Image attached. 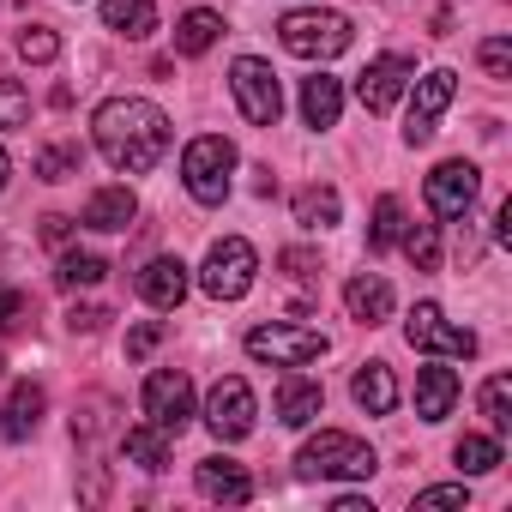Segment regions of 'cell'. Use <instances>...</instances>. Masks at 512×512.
Returning <instances> with one entry per match:
<instances>
[{"label": "cell", "mask_w": 512, "mask_h": 512, "mask_svg": "<svg viewBox=\"0 0 512 512\" xmlns=\"http://www.w3.org/2000/svg\"><path fill=\"white\" fill-rule=\"evenodd\" d=\"M332 350L326 332L314 326H296V320H272V326H253L247 332V356L253 362H272V368H308Z\"/></svg>", "instance_id": "8992f818"}, {"label": "cell", "mask_w": 512, "mask_h": 512, "mask_svg": "<svg viewBox=\"0 0 512 512\" xmlns=\"http://www.w3.org/2000/svg\"><path fill=\"white\" fill-rule=\"evenodd\" d=\"M446 506H452V512H458V506L470 512V488H464V482H440V488H422V494H416V512H446Z\"/></svg>", "instance_id": "e575fe53"}, {"label": "cell", "mask_w": 512, "mask_h": 512, "mask_svg": "<svg viewBox=\"0 0 512 512\" xmlns=\"http://www.w3.org/2000/svg\"><path fill=\"white\" fill-rule=\"evenodd\" d=\"M229 91H235V109H241L253 127H278V115H284V85H278V73H272L260 55H241V61L229 67Z\"/></svg>", "instance_id": "52a82bcc"}, {"label": "cell", "mask_w": 512, "mask_h": 512, "mask_svg": "<svg viewBox=\"0 0 512 512\" xmlns=\"http://www.w3.org/2000/svg\"><path fill=\"white\" fill-rule=\"evenodd\" d=\"M458 97V73L452 67H434L422 79H410V115H404V145H428L434 139V121L446 115V103Z\"/></svg>", "instance_id": "30bf717a"}, {"label": "cell", "mask_w": 512, "mask_h": 512, "mask_svg": "<svg viewBox=\"0 0 512 512\" xmlns=\"http://www.w3.org/2000/svg\"><path fill=\"white\" fill-rule=\"evenodd\" d=\"M332 512H374V506H368L362 494H338V506H332Z\"/></svg>", "instance_id": "60d3db41"}, {"label": "cell", "mask_w": 512, "mask_h": 512, "mask_svg": "<svg viewBox=\"0 0 512 512\" xmlns=\"http://www.w3.org/2000/svg\"><path fill=\"white\" fill-rule=\"evenodd\" d=\"M398 247H404V260H410L416 272H434V266H440V229H434V223H410V229L398 235Z\"/></svg>", "instance_id": "f1b7e54d"}, {"label": "cell", "mask_w": 512, "mask_h": 512, "mask_svg": "<svg viewBox=\"0 0 512 512\" xmlns=\"http://www.w3.org/2000/svg\"><path fill=\"white\" fill-rule=\"evenodd\" d=\"M404 338H410V350H422V356H446V362H470V356H476V332L452 326L440 302H416L410 320H404Z\"/></svg>", "instance_id": "ba28073f"}, {"label": "cell", "mask_w": 512, "mask_h": 512, "mask_svg": "<svg viewBox=\"0 0 512 512\" xmlns=\"http://www.w3.org/2000/svg\"><path fill=\"white\" fill-rule=\"evenodd\" d=\"M31 127V91L19 79H0V133Z\"/></svg>", "instance_id": "1f68e13d"}, {"label": "cell", "mask_w": 512, "mask_h": 512, "mask_svg": "<svg viewBox=\"0 0 512 512\" xmlns=\"http://www.w3.org/2000/svg\"><path fill=\"white\" fill-rule=\"evenodd\" d=\"M37 175L43 181H73L79 175V145H43L37 151Z\"/></svg>", "instance_id": "d6a6232c"}, {"label": "cell", "mask_w": 512, "mask_h": 512, "mask_svg": "<svg viewBox=\"0 0 512 512\" xmlns=\"http://www.w3.org/2000/svg\"><path fill=\"white\" fill-rule=\"evenodd\" d=\"M482 67H488V79H512V43L506 37H488L482 43Z\"/></svg>", "instance_id": "d590c367"}, {"label": "cell", "mask_w": 512, "mask_h": 512, "mask_svg": "<svg viewBox=\"0 0 512 512\" xmlns=\"http://www.w3.org/2000/svg\"><path fill=\"white\" fill-rule=\"evenodd\" d=\"M458 374L446 368V356L440 362H428V368H416V416L422 422H446L452 416V404H458Z\"/></svg>", "instance_id": "9a60e30c"}, {"label": "cell", "mask_w": 512, "mask_h": 512, "mask_svg": "<svg viewBox=\"0 0 512 512\" xmlns=\"http://www.w3.org/2000/svg\"><path fill=\"white\" fill-rule=\"evenodd\" d=\"M145 416L163 428V434H181L199 410H193V380L181 368H157L145 374Z\"/></svg>", "instance_id": "7c38bea8"}, {"label": "cell", "mask_w": 512, "mask_h": 512, "mask_svg": "<svg viewBox=\"0 0 512 512\" xmlns=\"http://www.w3.org/2000/svg\"><path fill=\"white\" fill-rule=\"evenodd\" d=\"M338 115H344V85L326 79V73L302 79V121H308L314 133H326V127H338Z\"/></svg>", "instance_id": "7402d4cb"}, {"label": "cell", "mask_w": 512, "mask_h": 512, "mask_svg": "<svg viewBox=\"0 0 512 512\" xmlns=\"http://www.w3.org/2000/svg\"><path fill=\"white\" fill-rule=\"evenodd\" d=\"M326 416V392H320V380H308V374H284L278 380V422L284 428H314Z\"/></svg>", "instance_id": "5bb4252c"}, {"label": "cell", "mask_w": 512, "mask_h": 512, "mask_svg": "<svg viewBox=\"0 0 512 512\" xmlns=\"http://www.w3.org/2000/svg\"><path fill=\"white\" fill-rule=\"evenodd\" d=\"M452 464H458L464 476H488V470H500V434H464V440L452 446Z\"/></svg>", "instance_id": "4316f807"}, {"label": "cell", "mask_w": 512, "mask_h": 512, "mask_svg": "<svg viewBox=\"0 0 512 512\" xmlns=\"http://www.w3.org/2000/svg\"><path fill=\"white\" fill-rule=\"evenodd\" d=\"M139 217V199H133V187H97L91 199H85V229H97V235H121L127 223Z\"/></svg>", "instance_id": "e0dca14e"}, {"label": "cell", "mask_w": 512, "mask_h": 512, "mask_svg": "<svg viewBox=\"0 0 512 512\" xmlns=\"http://www.w3.org/2000/svg\"><path fill=\"white\" fill-rule=\"evenodd\" d=\"M350 398H356L368 416H392V410H398V380H392V368H386V362H362L356 380H350Z\"/></svg>", "instance_id": "44dd1931"}, {"label": "cell", "mask_w": 512, "mask_h": 512, "mask_svg": "<svg viewBox=\"0 0 512 512\" xmlns=\"http://www.w3.org/2000/svg\"><path fill=\"white\" fill-rule=\"evenodd\" d=\"M338 217H344L338 187H302V193H296V223H302V229H332Z\"/></svg>", "instance_id": "484cf974"}, {"label": "cell", "mask_w": 512, "mask_h": 512, "mask_svg": "<svg viewBox=\"0 0 512 512\" xmlns=\"http://www.w3.org/2000/svg\"><path fill=\"white\" fill-rule=\"evenodd\" d=\"M19 320H25V296L13 284H0V332H13Z\"/></svg>", "instance_id": "74e56055"}, {"label": "cell", "mask_w": 512, "mask_h": 512, "mask_svg": "<svg viewBox=\"0 0 512 512\" xmlns=\"http://www.w3.org/2000/svg\"><path fill=\"white\" fill-rule=\"evenodd\" d=\"M344 308H350L356 326H380V320H392V284L380 272H356L344 284Z\"/></svg>", "instance_id": "ac0fdd59"}, {"label": "cell", "mask_w": 512, "mask_h": 512, "mask_svg": "<svg viewBox=\"0 0 512 512\" xmlns=\"http://www.w3.org/2000/svg\"><path fill=\"white\" fill-rule=\"evenodd\" d=\"M410 79H416V67H410L404 55H380V61H368V73L356 79V97H362L368 115H386V109L410 91Z\"/></svg>", "instance_id": "4fadbf2b"}, {"label": "cell", "mask_w": 512, "mask_h": 512, "mask_svg": "<svg viewBox=\"0 0 512 512\" xmlns=\"http://www.w3.org/2000/svg\"><path fill=\"white\" fill-rule=\"evenodd\" d=\"M398 235H404V205L392 193H380L374 199V223H368V247L386 253V247H398Z\"/></svg>", "instance_id": "f546056e"}, {"label": "cell", "mask_w": 512, "mask_h": 512, "mask_svg": "<svg viewBox=\"0 0 512 512\" xmlns=\"http://www.w3.org/2000/svg\"><path fill=\"white\" fill-rule=\"evenodd\" d=\"M121 458L157 476V470H169V434H163L157 422H139V428H127V434H121Z\"/></svg>", "instance_id": "603a6c76"}, {"label": "cell", "mask_w": 512, "mask_h": 512, "mask_svg": "<svg viewBox=\"0 0 512 512\" xmlns=\"http://www.w3.org/2000/svg\"><path fill=\"white\" fill-rule=\"evenodd\" d=\"M103 25L115 31V37H151L157 31V7L151 0H103Z\"/></svg>", "instance_id": "cb8c5ba5"}, {"label": "cell", "mask_w": 512, "mask_h": 512, "mask_svg": "<svg viewBox=\"0 0 512 512\" xmlns=\"http://www.w3.org/2000/svg\"><path fill=\"white\" fill-rule=\"evenodd\" d=\"M7 175H13V157H7V145H0V187H7Z\"/></svg>", "instance_id": "b9f144b4"}, {"label": "cell", "mask_w": 512, "mask_h": 512, "mask_svg": "<svg viewBox=\"0 0 512 512\" xmlns=\"http://www.w3.org/2000/svg\"><path fill=\"white\" fill-rule=\"evenodd\" d=\"M43 410H49L43 386H37V380H19V386L7 392V410H0V434H7V440H31L37 422H43Z\"/></svg>", "instance_id": "ffe728a7"}, {"label": "cell", "mask_w": 512, "mask_h": 512, "mask_svg": "<svg viewBox=\"0 0 512 512\" xmlns=\"http://www.w3.org/2000/svg\"><path fill=\"white\" fill-rule=\"evenodd\" d=\"M103 320H109L103 308H73V314H67V326H73V332H103Z\"/></svg>", "instance_id": "f35d334b"}, {"label": "cell", "mask_w": 512, "mask_h": 512, "mask_svg": "<svg viewBox=\"0 0 512 512\" xmlns=\"http://www.w3.org/2000/svg\"><path fill=\"white\" fill-rule=\"evenodd\" d=\"M235 145L223 139V133H199V139H187V151H181V181H187V193L199 199V205H223L229 199V187H235Z\"/></svg>", "instance_id": "3957f363"}, {"label": "cell", "mask_w": 512, "mask_h": 512, "mask_svg": "<svg viewBox=\"0 0 512 512\" xmlns=\"http://www.w3.org/2000/svg\"><path fill=\"white\" fill-rule=\"evenodd\" d=\"M157 344H163V320H145V326H133V332H127V356H133V362H139V356H151Z\"/></svg>", "instance_id": "8d00e7d4"}, {"label": "cell", "mask_w": 512, "mask_h": 512, "mask_svg": "<svg viewBox=\"0 0 512 512\" xmlns=\"http://www.w3.org/2000/svg\"><path fill=\"white\" fill-rule=\"evenodd\" d=\"M380 470L374 446L344 434V428H320L302 452H296V476L302 482H368Z\"/></svg>", "instance_id": "7a4b0ae2"}, {"label": "cell", "mask_w": 512, "mask_h": 512, "mask_svg": "<svg viewBox=\"0 0 512 512\" xmlns=\"http://www.w3.org/2000/svg\"><path fill=\"white\" fill-rule=\"evenodd\" d=\"M278 43L302 61H332L350 49V19L344 13H326V7H296L278 19Z\"/></svg>", "instance_id": "277c9868"}, {"label": "cell", "mask_w": 512, "mask_h": 512, "mask_svg": "<svg viewBox=\"0 0 512 512\" xmlns=\"http://www.w3.org/2000/svg\"><path fill=\"white\" fill-rule=\"evenodd\" d=\"M109 278V260L103 253H61V266H55V284L61 290H91Z\"/></svg>", "instance_id": "83f0119b"}, {"label": "cell", "mask_w": 512, "mask_h": 512, "mask_svg": "<svg viewBox=\"0 0 512 512\" xmlns=\"http://www.w3.org/2000/svg\"><path fill=\"white\" fill-rule=\"evenodd\" d=\"M217 37H223V19H217L211 7H193V13L175 19V49H181V55H211Z\"/></svg>", "instance_id": "d4e9b609"}, {"label": "cell", "mask_w": 512, "mask_h": 512, "mask_svg": "<svg viewBox=\"0 0 512 512\" xmlns=\"http://www.w3.org/2000/svg\"><path fill=\"white\" fill-rule=\"evenodd\" d=\"M476 187H482V175H476V163H464V157H446L428 181H422V199H428V211L440 217V223H458V217H470V205H476Z\"/></svg>", "instance_id": "8fae6325"}, {"label": "cell", "mask_w": 512, "mask_h": 512, "mask_svg": "<svg viewBox=\"0 0 512 512\" xmlns=\"http://www.w3.org/2000/svg\"><path fill=\"white\" fill-rule=\"evenodd\" d=\"M67 229H73L67 217H43V241H49V247H61V241H67Z\"/></svg>", "instance_id": "ab89813d"}, {"label": "cell", "mask_w": 512, "mask_h": 512, "mask_svg": "<svg viewBox=\"0 0 512 512\" xmlns=\"http://www.w3.org/2000/svg\"><path fill=\"white\" fill-rule=\"evenodd\" d=\"M139 296L157 308V314H169V308H181V296H187V266L175 260V253H157V260L139 272Z\"/></svg>", "instance_id": "2e32d148"}, {"label": "cell", "mask_w": 512, "mask_h": 512, "mask_svg": "<svg viewBox=\"0 0 512 512\" xmlns=\"http://www.w3.org/2000/svg\"><path fill=\"white\" fill-rule=\"evenodd\" d=\"M19 55H25L31 67H49V61L61 55V37H55L49 25H31V31H19Z\"/></svg>", "instance_id": "836d02e7"}, {"label": "cell", "mask_w": 512, "mask_h": 512, "mask_svg": "<svg viewBox=\"0 0 512 512\" xmlns=\"http://www.w3.org/2000/svg\"><path fill=\"white\" fill-rule=\"evenodd\" d=\"M482 416H488V428H494V434H506V428H512V380H506V374H494V380L482 386Z\"/></svg>", "instance_id": "4dcf8cb0"}, {"label": "cell", "mask_w": 512, "mask_h": 512, "mask_svg": "<svg viewBox=\"0 0 512 512\" xmlns=\"http://www.w3.org/2000/svg\"><path fill=\"white\" fill-rule=\"evenodd\" d=\"M193 482H199V494H205V500H223V506L253 500V476H247L241 464H229V458H199Z\"/></svg>", "instance_id": "d6986e66"}, {"label": "cell", "mask_w": 512, "mask_h": 512, "mask_svg": "<svg viewBox=\"0 0 512 512\" xmlns=\"http://www.w3.org/2000/svg\"><path fill=\"white\" fill-rule=\"evenodd\" d=\"M91 133H97L103 163L121 175H151L169 151V115L145 97H109L91 115Z\"/></svg>", "instance_id": "6da1fadb"}, {"label": "cell", "mask_w": 512, "mask_h": 512, "mask_svg": "<svg viewBox=\"0 0 512 512\" xmlns=\"http://www.w3.org/2000/svg\"><path fill=\"white\" fill-rule=\"evenodd\" d=\"M253 416H260V404H253V386H247L241 374H223V380L205 392V428H211L223 446L247 440V434H253Z\"/></svg>", "instance_id": "9c48e42d"}, {"label": "cell", "mask_w": 512, "mask_h": 512, "mask_svg": "<svg viewBox=\"0 0 512 512\" xmlns=\"http://www.w3.org/2000/svg\"><path fill=\"white\" fill-rule=\"evenodd\" d=\"M253 278H260V253H253V241H241V235L211 241L205 266H199V290L211 302H241L253 290Z\"/></svg>", "instance_id": "5b68a950"}]
</instances>
